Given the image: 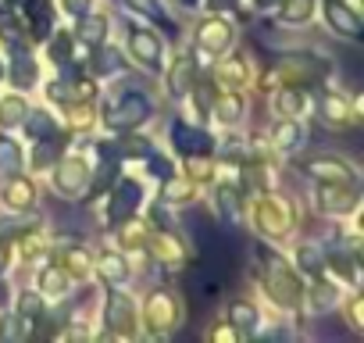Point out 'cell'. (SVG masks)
Listing matches in <instances>:
<instances>
[{"mask_svg": "<svg viewBox=\"0 0 364 343\" xmlns=\"http://www.w3.org/2000/svg\"><path fill=\"white\" fill-rule=\"evenodd\" d=\"M150 100L143 97V93H125L104 118H107V125L111 129H132V125H143L146 118H150Z\"/></svg>", "mask_w": 364, "mask_h": 343, "instance_id": "cell-1", "label": "cell"}, {"mask_svg": "<svg viewBox=\"0 0 364 343\" xmlns=\"http://www.w3.org/2000/svg\"><path fill=\"white\" fill-rule=\"evenodd\" d=\"M132 311H136V304H132L125 293H118V290L107 293V325H111L114 332H122V336L132 332V325H136Z\"/></svg>", "mask_w": 364, "mask_h": 343, "instance_id": "cell-2", "label": "cell"}, {"mask_svg": "<svg viewBox=\"0 0 364 343\" xmlns=\"http://www.w3.org/2000/svg\"><path fill=\"white\" fill-rule=\"evenodd\" d=\"M268 290H272V297L279 300V304H293L296 297H300V290H296V283H293V275H289V268L286 265H279L275 258L268 261Z\"/></svg>", "mask_w": 364, "mask_h": 343, "instance_id": "cell-3", "label": "cell"}, {"mask_svg": "<svg viewBox=\"0 0 364 343\" xmlns=\"http://www.w3.org/2000/svg\"><path fill=\"white\" fill-rule=\"evenodd\" d=\"M129 47H132V54H136L139 65H146V68H157V65H161V43H157L154 33L132 29V33H129Z\"/></svg>", "mask_w": 364, "mask_h": 343, "instance_id": "cell-4", "label": "cell"}, {"mask_svg": "<svg viewBox=\"0 0 364 343\" xmlns=\"http://www.w3.org/2000/svg\"><path fill=\"white\" fill-rule=\"evenodd\" d=\"M325 19H328V26H332L336 33H343V36H350V40L360 36V19L343 4V0H328V4H325Z\"/></svg>", "mask_w": 364, "mask_h": 343, "instance_id": "cell-5", "label": "cell"}, {"mask_svg": "<svg viewBox=\"0 0 364 343\" xmlns=\"http://www.w3.org/2000/svg\"><path fill=\"white\" fill-rule=\"evenodd\" d=\"M307 176H314V179H332V183H350V164L346 161H339V157H314V161H307Z\"/></svg>", "mask_w": 364, "mask_h": 343, "instance_id": "cell-6", "label": "cell"}, {"mask_svg": "<svg viewBox=\"0 0 364 343\" xmlns=\"http://www.w3.org/2000/svg\"><path fill=\"white\" fill-rule=\"evenodd\" d=\"M139 197H143V190H139L136 183H122V186H118V194H114V204H111L107 218H111V222L129 218V215L139 208Z\"/></svg>", "mask_w": 364, "mask_h": 343, "instance_id": "cell-7", "label": "cell"}, {"mask_svg": "<svg viewBox=\"0 0 364 343\" xmlns=\"http://www.w3.org/2000/svg\"><path fill=\"white\" fill-rule=\"evenodd\" d=\"M318 208L321 211H336V215H346L357 208V194L353 190H336V186H321L318 190Z\"/></svg>", "mask_w": 364, "mask_h": 343, "instance_id": "cell-8", "label": "cell"}, {"mask_svg": "<svg viewBox=\"0 0 364 343\" xmlns=\"http://www.w3.org/2000/svg\"><path fill=\"white\" fill-rule=\"evenodd\" d=\"M54 183H58V190L61 194H79L82 186H86V164L82 161H65L61 168H58V176H54Z\"/></svg>", "mask_w": 364, "mask_h": 343, "instance_id": "cell-9", "label": "cell"}, {"mask_svg": "<svg viewBox=\"0 0 364 343\" xmlns=\"http://www.w3.org/2000/svg\"><path fill=\"white\" fill-rule=\"evenodd\" d=\"M171 139L178 143V150H186V154H204V150H211V139H208V132H200V129L175 125V129H171Z\"/></svg>", "mask_w": 364, "mask_h": 343, "instance_id": "cell-10", "label": "cell"}, {"mask_svg": "<svg viewBox=\"0 0 364 343\" xmlns=\"http://www.w3.org/2000/svg\"><path fill=\"white\" fill-rule=\"evenodd\" d=\"M22 172V147L11 136H0V176H15Z\"/></svg>", "mask_w": 364, "mask_h": 343, "instance_id": "cell-11", "label": "cell"}, {"mask_svg": "<svg viewBox=\"0 0 364 343\" xmlns=\"http://www.w3.org/2000/svg\"><path fill=\"white\" fill-rule=\"evenodd\" d=\"M229 40H232V26H225V22H208L200 29V47H208V51H225Z\"/></svg>", "mask_w": 364, "mask_h": 343, "instance_id": "cell-12", "label": "cell"}, {"mask_svg": "<svg viewBox=\"0 0 364 343\" xmlns=\"http://www.w3.org/2000/svg\"><path fill=\"white\" fill-rule=\"evenodd\" d=\"M11 79H15V86H33L36 83V61L26 54V51H15V65H11Z\"/></svg>", "mask_w": 364, "mask_h": 343, "instance_id": "cell-13", "label": "cell"}, {"mask_svg": "<svg viewBox=\"0 0 364 343\" xmlns=\"http://www.w3.org/2000/svg\"><path fill=\"white\" fill-rule=\"evenodd\" d=\"M100 275H104L107 283H125V279H129V265H125L118 254H104V258H100Z\"/></svg>", "mask_w": 364, "mask_h": 343, "instance_id": "cell-14", "label": "cell"}, {"mask_svg": "<svg viewBox=\"0 0 364 343\" xmlns=\"http://www.w3.org/2000/svg\"><path fill=\"white\" fill-rule=\"evenodd\" d=\"M300 139H304V132H300V125H296V122H282V125L275 129V143H279L282 150H293Z\"/></svg>", "mask_w": 364, "mask_h": 343, "instance_id": "cell-15", "label": "cell"}, {"mask_svg": "<svg viewBox=\"0 0 364 343\" xmlns=\"http://www.w3.org/2000/svg\"><path fill=\"white\" fill-rule=\"evenodd\" d=\"M232 325H240V329H254V325H257V307L247 304V300H236V304H232Z\"/></svg>", "mask_w": 364, "mask_h": 343, "instance_id": "cell-16", "label": "cell"}, {"mask_svg": "<svg viewBox=\"0 0 364 343\" xmlns=\"http://www.w3.org/2000/svg\"><path fill=\"white\" fill-rule=\"evenodd\" d=\"M314 11V0H293V4L282 8V22H307Z\"/></svg>", "mask_w": 364, "mask_h": 343, "instance_id": "cell-17", "label": "cell"}, {"mask_svg": "<svg viewBox=\"0 0 364 343\" xmlns=\"http://www.w3.org/2000/svg\"><path fill=\"white\" fill-rule=\"evenodd\" d=\"M22 115H26V104H22L18 97H11V100L0 104V125H18Z\"/></svg>", "mask_w": 364, "mask_h": 343, "instance_id": "cell-18", "label": "cell"}, {"mask_svg": "<svg viewBox=\"0 0 364 343\" xmlns=\"http://www.w3.org/2000/svg\"><path fill=\"white\" fill-rule=\"evenodd\" d=\"M82 19H86V15H82ZM79 36H82L86 43H100V40L107 36V22H104V19H86L82 29H79Z\"/></svg>", "mask_w": 364, "mask_h": 343, "instance_id": "cell-19", "label": "cell"}, {"mask_svg": "<svg viewBox=\"0 0 364 343\" xmlns=\"http://www.w3.org/2000/svg\"><path fill=\"white\" fill-rule=\"evenodd\" d=\"M26 129H29V136H36V139H40V136H50V132H54V118H50L47 111H33V118L26 122Z\"/></svg>", "mask_w": 364, "mask_h": 343, "instance_id": "cell-20", "label": "cell"}, {"mask_svg": "<svg viewBox=\"0 0 364 343\" xmlns=\"http://www.w3.org/2000/svg\"><path fill=\"white\" fill-rule=\"evenodd\" d=\"M4 197H8L11 208H29V204H33V186H29V183H11Z\"/></svg>", "mask_w": 364, "mask_h": 343, "instance_id": "cell-21", "label": "cell"}, {"mask_svg": "<svg viewBox=\"0 0 364 343\" xmlns=\"http://www.w3.org/2000/svg\"><path fill=\"white\" fill-rule=\"evenodd\" d=\"M65 283H68V279H65L61 272H43V275H40V286H43V293H50V297H61V293L68 290Z\"/></svg>", "mask_w": 364, "mask_h": 343, "instance_id": "cell-22", "label": "cell"}, {"mask_svg": "<svg viewBox=\"0 0 364 343\" xmlns=\"http://www.w3.org/2000/svg\"><path fill=\"white\" fill-rule=\"evenodd\" d=\"M321 115H325L328 122L343 125V118H346V104H343V100H332V97H321Z\"/></svg>", "mask_w": 364, "mask_h": 343, "instance_id": "cell-23", "label": "cell"}, {"mask_svg": "<svg viewBox=\"0 0 364 343\" xmlns=\"http://www.w3.org/2000/svg\"><path fill=\"white\" fill-rule=\"evenodd\" d=\"M240 111H243V100H240V97H225V100L218 104V118H222V122H236Z\"/></svg>", "mask_w": 364, "mask_h": 343, "instance_id": "cell-24", "label": "cell"}, {"mask_svg": "<svg viewBox=\"0 0 364 343\" xmlns=\"http://www.w3.org/2000/svg\"><path fill=\"white\" fill-rule=\"evenodd\" d=\"M18 311H26V318H40L43 315V300L36 293H22L18 297Z\"/></svg>", "mask_w": 364, "mask_h": 343, "instance_id": "cell-25", "label": "cell"}, {"mask_svg": "<svg viewBox=\"0 0 364 343\" xmlns=\"http://www.w3.org/2000/svg\"><path fill=\"white\" fill-rule=\"evenodd\" d=\"M296 261H300V268H307V272L321 268V254H318V247H300V250H296Z\"/></svg>", "mask_w": 364, "mask_h": 343, "instance_id": "cell-26", "label": "cell"}, {"mask_svg": "<svg viewBox=\"0 0 364 343\" xmlns=\"http://www.w3.org/2000/svg\"><path fill=\"white\" fill-rule=\"evenodd\" d=\"M58 154H61V143L47 136V139L40 143V150H36V164H47V161H54Z\"/></svg>", "mask_w": 364, "mask_h": 343, "instance_id": "cell-27", "label": "cell"}, {"mask_svg": "<svg viewBox=\"0 0 364 343\" xmlns=\"http://www.w3.org/2000/svg\"><path fill=\"white\" fill-rule=\"evenodd\" d=\"M129 4H132L139 15H146V19H164V8L157 4V0H129Z\"/></svg>", "mask_w": 364, "mask_h": 343, "instance_id": "cell-28", "label": "cell"}, {"mask_svg": "<svg viewBox=\"0 0 364 343\" xmlns=\"http://www.w3.org/2000/svg\"><path fill=\"white\" fill-rule=\"evenodd\" d=\"M275 107H279V111H286V115H300V97H296L293 90H286V93H279Z\"/></svg>", "mask_w": 364, "mask_h": 343, "instance_id": "cell-29", "label": "cell"}, {"mask_svg": "<svg viewBox=\"0 0 364 343\" xmlns=\"http://www.w3.org/2000/svg\"><path fill=\"white\" fill-rule=\"evenodd\" d=\"M65 11L82 19V15H90V0H65Z\"/></svg>", "mask_w": 364, "mask_h": 343, "instance_id": "cell-30", "label": "cell"}, {"mask_svg": "<svg viewBox=\"0 0 364 343\" xmlns=\"http://www.w3.org/2000/svg\"><path fill=\"white\" fill-rule=\"evenodd\" d=\"M50 54H54V61H68V36H58L50 43Z\"/></svg>", "mask_w": 364, "mask_h": 343, "instance_id": "cell-31", "label": "cell"}, {"mask_svg": "<svg viewBox=\"0 0 364 343\" xmlns=\"http://www.w3.org/2000/svg\"><path fill=\"white\" fill-rule=\"evenodd\" d=\"M150 168H154V176H157V179H171V164H168V161L150 157Z\"/></svg>", "mask_w": 364, "mask_h": 343, "instance_id": "cell-32", "label": "cell"}, {"mask_svg": "<svg viewBox=\"0 0 364 343\" xmlns=\"http://www.w3.org/2000/svg\"><path fill=\"white\" fill-rule=\"evenodd\" d=\"M118 68V61H114V54L107 51V54H97V72H114Z\"/></svg>", "mask_w": 364, "mask_h": 343, "instance_id": "cell-33", "label": "cell"}, {"mask_svg": "<svg viewBox=\"0 0 364 343\" xmlns=\"http://www.w3.org/2000/svg\"><path fill=\"white\" fill-rule=\"evenodd\" d=\"M168 197L182 204V197H190V186H186V183H171V186H168Z\"/></svg>", "mask_w": 364, "mask_h": 343, "instance_id": "cell-34", "label": "cell"}, {"mask_svg": "<svg viewBox=\"0 0 364 343\" xmlns=\"http://www.w3.org/2000/svg\"><path fill=\"white\" fill-rule=\"evenodd\" d=\"M22 332H26V325H18L15 318H11V322H8V329H4V336H22Z\"/></svg>", "mask_w": 364, "mask_h": 343, "instance_id": "cell-35", "label": "cell"}, {"mask_svg": "<svg viewBox=\"0 0 364 343\" xmlns=\"http://www.w3.org/2000/svg\"><path fill=\"white\" fill-rule=\"evenodd\" d=\"M211 4H215V8L222 11V8H232V4H236V0H211Z\"/></svg>", "mask_w": 364, "mask_h": 343, "instance_id": "cell-36", "label": "cell"}, {"mask_svg": "<svg viewBox=\"0 0 364 343\" xmlns=\"http://www.w3.org/2000/svg\"><path fill=\"white\" fill-rule=\"evenodd\" d=\"M257 4H261V8H275V4H279V0H257Z\"/></svg>", "mask_w": 364, "mask_h": 343, "instance_id": "cell-37", "label": "cell"}, {"mask_svg": "<svg viewBox=\"0 0 364 343\" xmlns=\"http://www.w3.org/2000/svg\"><path fill=\"white\" fill-rule=\"evenodd\" d=\"M182 4H186V8H193V4H197V0H182Z\"/></svg>", "mask_w": 364, "mask_h": 343, "instance_id": "cell-38", "label": "cell"}, {"mask_svg": "<svg viewBox=\"0 0 364 343\" xmlns=\"http://www.w3.org/2000/svg\"><path fill=\"white\" fill-rule=\"evenodd\" d=\"M0 75H4V65H0Z\"/></svg>", "mask_w": 364, "mask_h": 343, "instance_id": "cell-39", "label": "cell"}]
</instances>
